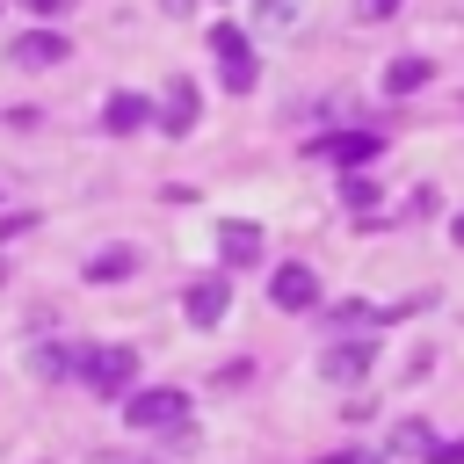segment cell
<instances>
[{"label": "cell", "instance_id": "30bf717a", "mask_svg": "<svg viewBox=\"0 0 464 464\" xmlns=\"http://www.w3.org/2000/svg\"><path fill=\"white\" fill-rule=\"evenodd\" d=\"M218 254H225V268H246V261H261V225H218Z\"/></svg>", "mask_w": 464, "mask_h": 464}, {"label": "cell", "instance_id": "8992f818", "mask_svg": "<svg viewBox=\"0 0 464 464\" xmlns=\"http://www.w3.org/2000/svg\"><path fill=\"white\" fill-rule=\"evenodd\" d=\"M225 312H232V283H225V276L188 283V326H218Z\"/></svg>", "mask_w": 464, "mask_h": 464}, {"label": "cell", "instance_id": "7c38bea8", "mask_svg": "<svg viewBox=\"0 0 464 464\" xmlns=\"http://www.w3.org/2000/svg\"><path fill=\"white\" fill-rule=\"evenodd\" d=\"M130 268H138V254H130V246H102V254L87 261V283H123Z\"/></svg>", "mask_w": 464, "mask_h": 464}, {"label": "cell", "instance_id": "d6986e66", "mask_svg": "<svg viewBox=\"0 0 464 464\" xmlns=\"http://www.w3.org/2000/svg\"><path fill=\"white\" fill-rule=\"evenodd\" d=\"M428 464H464V442H428Z\"/></svg>", "mask_w": 464, "mask_h": 464}, {"label": "cell", "instance_id": "4fadbf2b", "mask_svg": "<svg viewBox=\"0 0 464 464\" xmlns=\"http://www.w3.org/2000/svg\"><path fill=\"white\" fill-rule=\"evenodd\" d=\"M428 72H435L428 58H392V65H384V87H392V94H413V87H428Z\"/></svg>", "mask_w": 464, "mask_h": 464}, {"label": "cell", "instance_id": "6da1fadb", "mask_svg": "<svg viewBox=\"0 0 464 464\" xmlns=\"http://www.w3.org/2000/svg\"><path fill=\"white\" fill-rule=\"evenodd\" d=\"M123 420H130L138 435H152V428H181V420H188V392H181V384H145V392L123 399Z\"/></svg>", "mask_w": 464, "mask_h": 464}, {"label": "cell", "instance_id": "9c48e42d", "mask_svg": "<svg viewBox=\"0 0 464 464\" xmlns=\"http://www.w3.org/2000/svg\"><path fill=\"white\" fill-rule=\"evenodd\" d=\"M152 123H160V130H167V138H181V130H196V87H188V80H174V87H167V102H160V116H152Z\"/></svg>", "mask_w": 464, "mask_h": 464}, {"label": "cell", "instance_id": "2e32d148", "mask_svg": "<svg viewBox=\"0 0 464 464\" xmlns=\"http://www.w3.org/2000/svg\"><path fill=\"white\" fill-rule=\"evenodd\" d=\"M341 203H348V210H370V203H377V181H370V174H348V181H341Z\"/></svg>", "mask_w": 464, "mask_h": 464}, {"label": "cell", "instance_id": "e0dca14e", "mask_svg": "<svg viewBox=\"0 0 464 464\" xmlns=\"http://www.w3.org/2000/svg\"><path fill=\"white\" fill-rule=\"evenodd\" d=\"M326 319H334V326H362V319H370V304H355V297H348V304H334Z\"/></svg>", "mask_w": 464, "mask_h": 464}, {"label": "cell", "instance_id": "52a82bcc", "mask_svg": "<svg viewBox=\"0 0 464 464\" xmlns=\"http://www.w3.org/2000/svg\"><path fill=\"white\" fill-rule=\"evenodd\" d=\"M7 58L36 72V65H58V58H72V44H65L58 29H29V36H14V51H7Z\"/></svg>", "mask_w": 464, "mask_h": 464}, {"label": "cell", "instance_id": "5b68a950", "mask_svg": "<svg viewBox=\"0 0 464 464\" xmlns=\"http://www.w3.org/2000/svg\"><path fill=\"white\" fill-rule=\"evenodd\" d=\"M312 152L334 160V167H370V160L384 152V138H377V130H334V138H319Z\"/></svg>", "mask_w": 464, "mask_h": 464}, {"label": "cell", "instance_id": "3957f363", "mask_svg": "<svg viewBox=\"0 0 464 464\" xmlns=\"http://www.w3.org/2000/svg\"><path fill=\"white\" fill-rule=\"evenodd\" d=\"M80 377L102 392V399H130V384H138V348H80Z\"/></svg>", "mask_w": 464, "mask_h": 464}, {"label": "cell", "instance_id": "ba28073f", "mask_svg": "<svg viewBox=\"0 0 464 464\" xmlns=\"http://www.w3.org/2000/svg\"><path fill=\"white\" fill-rule=\"evenodd\" d=\"M319 377H334V384L370 377V341H341V348H326V355H319Z\"/></svg>", "mask_w": 464, "mask_h": 464}, {"label": "cell", "instance_id": "ffe728a7", "mask_svg": "<svg viewBox=\"0 0 464 464\" xmlns=\"http://www.w3.org/2000/svg\"><path fill=\"white\" fill-rule=\"evenodd\" d=\"M22 7H29V14H65L72 0H22Z\"/></svg>", "mask_w": 464, "mask_h": 464}, {"label": "cell", "instance_id": "44dd1931", "mask_svg": "<svg viewBox=\"0 0 464 464\" xmlns=\"http://www.w3.org/2000/svg\"><path fill=\"white\" fill-rule=\"evenodd\" d=\"M290 7H297V0H261V14H268V22H283Z\"/></svg>", "mask_w": 464, "mask_h": 464}, {"label": "cell", "instance_id": "9a60e30c", "mask_svg": "<svg viewBox=\"0 0 464 464\" xmlns=\"http://www.w3.org/2000/svg\"><path fill=\"white\" fill-rule=\"evenodd\" d=\"M392 457H428V420H406L392 435Z\"/></svg>", "mask_w": 464, "mask_h": 464}, {"label": "cell", "instance_id": "7a4b0ae2", "mask_svg": "<svg viewBox=\"0 0 464 464\" xmlns=\"http://www.w3.org/2000/svg\"><path fill=\"white\" fill-rule=\"evenodd\" d=\"M210 58H218V80H225L232 94H246V87L261 80V58H254L246 29H232V22H218V29H210Z\"/></svg>", "mask_w": 464, "mask_h": 464}, {"label": "cell", "instance_id": "7402d4cb", "mask_svg": "<svg viewBox=\"0 0 464 464\" xmlns=\"http://www.w3.org/2000/svg\"><path fill=\"white\" fill-rule=\"evenodd\" d=\"M450 239H457V246H464V210H457V218H450Z\"/></svg>", "mask_w": 464, "mask_h": 464}, {"label": "cell", "instance_id": "277c9868", "mask_svg": "<svg viewBox=\"0 0 464 464\" xmlns=\"http://www.w3.org/2000/svg\"><path fill=\"white\" fill-rule=\"evenodd\" d=\"M268 304H276V312H312V304H319V276H312L304 261H283V268L268 276Z\"/></svg>", "mask_w": 464, "mask_h": 464}, {"label": "cell", "instance_id": "5bb4252c", "mask_svg": "<svg viewBox=\"0 0 464 464\" xmlns=\"http://www.w3.org/2000/svg\"><path fill=\"white\" fill-rule=\"evenodd\" d=\"M29 362H36V377H72L80 370V348H36Z\"/></svg>", "mask_w": 464, "mask_h": 464}, {"label": "cell", "instance_id": "8fae6325", "mask_svg": "<svg viewBox=\"0 0 464 464\" xmlns=\"http://www.w3.org/2000/svg\"><path fill=\"white\" fill-rule=\"evenodd\" d=\"M102 123L123 138V130H138V123H152V109H145V94H109L102 102Z\"/></svg>", "mask_w": 464, "mask_h": 464}, {"label": "cell", "instance_id": "ac0fdd59", "mask_svg": "<svg viewBox=\"0 0 464 464\" xmlns=\"http://www.w3.org/2000/svg\"><path fill=\"white\" fill-rule=\"evenodd\" d=\"M355 7H362V22H392L399 14V0H355Z\"/></svg>", "mask_w": 464, "mask_h": 464}]
</instances>
